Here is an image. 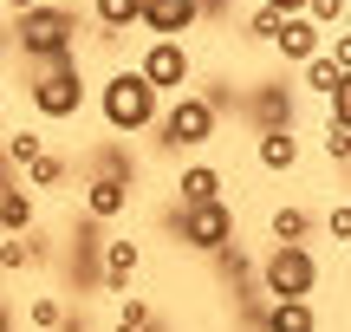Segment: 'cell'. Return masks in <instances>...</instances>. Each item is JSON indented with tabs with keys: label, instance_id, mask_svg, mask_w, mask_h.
<instances>
[{
	"label": "cell",
	"instance_id": "obj_14",
	"mask_svg": "<svg viewBox=\"0 0 351 332\" xmlns=\"http://www.w3.org/2000/svg\"><path fill=\"white\" fill-rule=\"evenodd\" d=\"M254 124L261 130H293V91L287 85H261L254 91Z\"/></svg>",
	"mask_w": 351,
	"mask_h": 332
},
{
	"label": "cell",
	"instance_id": "obj_9",
	"mask_svg": "<svg viewBox=\"0 0 351 332\" xmlns=\"http://www.w3.org/2000/svg\"><path fill=\"white\" fill-rule=\"evenodd\" d=\"M137 20L150 26L156 39H182L189 26L202 20V7H195V0H143V7H137Z\"/></svg>",
	"mask_w": 351,
	"mask_h": 332
},
{
	"label": "cell",
	"instance_id": "obj_25",
	"mask_svg": "<svg viewBox=\"0 0 351 332\" xmlns=\"http://www.w3.org/2000/svg\"><path fill=\"white\" fill-rule=\"evenodd\" d=\"M26 320H33L39 332H59V326H65V300H59V294H39V300H33V313H26Z\"/></svg>",
	"mask_w": 351,
	"mask_h": 332
},
{
	"label": "cell",
	"instance_id": "obj_28",
	"mask_svg": "<svg viewBox=\"0 0 351 332\" xmlns=\"http://www.w3.org/2000/svg\"><path fill=\"white\" fill-rule=\"evenodd\" d=\"M326 59L339 65V72H351V39H345V33H332V52H326Z\"/></svg>",
	"mask_w": 351,
	"mask_h": 332
},
{
	"label": "cell",
	"instance_id": "obj_21",
	"mask_svg": "<svg viewBox=\"0 0 351 332\" xmlns=\"http://www.w3.org/2000/svg\"><path fill=\"white\" fill-rule=\"evenodd\" d=\"M306 228H313V215H306V209H274V241H280V248H300Z\"/></svg>",
	"mask_w": 351,
	"mask_h": 332
},
{
	"label": "cell",
	"instance_id": "obj_5",
	"mask_svg": "<svg viewBox=\"0 0 351 332\" xmlns=\"http://www.w3.org/2000/svg\"><path fill=\"white\" fill-rule=\"evenodd\" d=\"M169 228H176L182 248L215 254V248L234 241V209H228V195H221V202H195V209H169Z\"/></svg>",
	"mask_w": 351,
	"mask_h": 332
},
{
	"label": "cell",
	"instance_id": "obj_24",
	"mask_svg": "<svg viewBox=\"0 0 351 332\" xmlns=\"http://www.w3.org/2000/svg\"><path fill=\"white\" fill-rule=\"evenodd\" d=\"M26 182H33V189H52V182H65V156L39 150L33 163H26Z\"/></svg>",
	"mask_w": 351,
	"mask_h": 332
},
{
	"label": "cell",
	"instance_id": "obj_22",
	"mask_svg": "<svg viewBox=\"0 0 351 332\" xmlns=\"http://www.w3.org/2000/svg\"><path fill=\"white\" fill-rule=\"evenodd\" d=\"M91 13H98L104 33H124V26H137V0H91Z\"/></svg>",
	"mask_w": 351,
	"mask_h": 332
},
{
	"label": "cell",
	"instance_id": "obj_19",
	"mask_svg": "<svg viewBox=\"0 0 351 332\" xmlns=\"http://www.w3.org/2000/svg\"><path fill=\"white\" fill-rule=\"evenodd\" d=\"M306 85L326 91V98H339V91H351V72H339L326 52H313V59H306Z\"/></svg>",
	"mask_w": 351,
	"mask_h": 332
},
{
	"label": "cell",
	"instance_id": "obj_18",
	"mask_svg": "<svg viewBox=\"0 0 351 332\" xmlns=\"http://www.w3.org/2000/svg\"><path fill=\"white\" fill-rule=\"evenodd\" d=\"M26 228H33V195L0 189V235H26Z\"/></svg>",
	"mask_w": 351,
	"mask_h": 332
},
{
	"label": "cell",
	"instance_id": "obj_11",
	"mask_svg": "<svg viewBox=\"0 0 351 332\" xmlns=\"http://www.w3.org/2000/svg\"><path fill=\"white\" fill-rule=\"evenodd\" d=\"M228 176L215 163H189L182 176H176V209H195V202H221Z\"/></svg>",
	"mask_w": 351,
	"mask_h": 332
},
{
	"label": "cell",
	"instance_id": "obj_30",
	"mask_svg": "<svg viewBox=\"0 0 351 332\" xmlns=\"http://www.w3.org/2000/svg\"><path fill=\"white\" fill-rule=\"evenodd\" d=\"M261 7H274V13H300L306 0H261Z\"/></svg>",
	"mask_w": 351,
	"mask_h": 332
},
{
	"label": "cell",
	"instance_id": "obj_27",
	"mask_svg": "<svg viewBox=\"0 0 351 332\" xmlns=\"http://www.w3.org/2000/svg\"><path fill=\"white\" fill-rule=\"evenodd\" d=\"M326 156H332V163H345V156H351V130L345 124H326Z\"/></svg>",
	"mask_w": 351,
	"mask_h": 332
},
{
	"label": "cell",
	"instance_id": "obj_7",
	"mask_svg": "<svg viewBox=\"0 0 351 332\" xmlns=\"http://www.w3.org/2000/svg\"><path fill=\"white\" fill-rule=\"evenodd\" d=\"M137 78L156 91V98H163V91H176V85H189V52H182V39H150V52H143Z\"/></svg>",
	"mask_w": 351,
	"mask_h": 332
},
{
	"label": "cell",
	"instance_id": "obj_23",
	"mask_svg": "<svg viewBox=\"0 0 351 332\" xmlns=\"http://www.w3.org/2000/svg\"><path fill=\"white\" fill-rule=\"evenodd\" d=\"M300 13L319 26V33H345V0H306Z\"/></svg>",
	"mask_w": 351,
	"mask_h": 332
},
{
	"label": "cell",
	"instance_id": "obj_29",
	"mask_svg": "<svg viewBox=\"0 0 351 332\" xmlns=\"http://www.w3.org/2000/svg\"><path fill=\"white\" fill-rule=\"evenodd\" d=\"M332 235H339V241L351 235V209H345V202H332Z\"/></svg>",
	"mask_w": 351,
	"mask_h": 332
},
{
	"label": "cell",
	"instance_id": "obj_8",
	"mask_svg": "<svg viewBox=\"0 0 351 332\" xmlns=\"http://www.w3.org/2000/svg\"><path fill=\"white\" fill-rule=\"evenodd\" d=\"M137 268H143L137 241H124V235H117V241H98V287L104 294H130V274Z\"/></svg>",
	"mask_w": 351,
	"mask_h": 332
},
{
	"label": "cell",
	"instance_id": "obj_12",
	"mask_svg": "<svg viewBox=\"0 0 351 332\" xmlns=\"http://www.w3.org/2000/svg\"><path fill=\"white\" fill-rule=\"evenodd\" d=\"M261 332H319V313H313V300H267Z\"/></svg>",
	"mask_w": 351,
	"mask_h": 332
},
{
	"label": "cell",
	"instance_id": "obj_13",
	"mask_svg": "<svg viewBox=\"0 0 351 332\" xmlns=\"http://www.w3.org/2000/svg\"><path fill=\"white\" fill-rule=\"evenodd\" d=\"M319 39H326V33H319L306 13H287V20H280V33H274V46L287 52V59H300V65H306V59L319 52Z\"/></svg>",
	"mask_w": 351,
	"mask_h": 332
},
{
	"label": "cell",
	"instance_id": "obj_31",
	"mask_svg": "<svg viewBox=\"0 0 351 332\" xmlns=\"http://www.w3.org/2000/svg\"><path fill=\"white\" fill-rule=\"evenodd\" d=\"M0 7H13V13H26V7H39V0H0Z\"/></svg>",
	"mask_w": 351,
	"mask_h": 332
},
{
	"label": "cell",
	"instance_id": "obj_10",
	"mask_svg": "<svg viewBox=\"0 0 351 332\" xmlns=\"http://www.w3.org/2000/svg\"><path fill=\"white\" fill-rule=\"evenodd\" d=\"M130 209V182L124 176H91L85 182V222H117Z\"/></svg>",
	"mask_w": 351,
	"mask_h": 332
},
{
	"label": "cell",
	"instance_id": "obj_32",
	"mask_svg": "<svg viewBox=\"0 0 351 332\" xmlns=\"http://www.w3.org/2000/svg\"><path fill=\"white\" fill-rule=\"evenodd\" d=\"M0 332H13V313H7V300H0Z\"/></svg>",
	"mask_w": 351,
	"mask_h": 332
},
{
	"label": "cell",
	"instance_id": "obj_33",
	"mask_svg": "<svg viewBox=\"0 0 351 332\" xmlns=\"http://www.w3.org/2000/svg\"><path fill=\"white\" fill-rule=\"evenodd\" d=\"M0 137H7V111H0Z\"/></svg>",
	"mask_w": 351,
	"mask_h": 332
},
{
	"label": "cell",
	"instance_id": "obj_3",
	"mask_svg": "<svg viewBox=\"0 0 351 332\" xmlns=\"http://www.w3.org/2000/svg\"><path fill=\"white\" fill-rule=\"evenodd\" d=\"M215 124H221L215 98L176 91V104H169V111H156V143H163V150H202V143L215 137Z\"/></svg>",
	"mask_w": 351,
	"mask_h": 332
},
{
	"label": "cell",
	"instance_id": "obj_15",
	"mask_svg": "<svg viewBox=\"0 0 351 332\" xmlns=\"http://www.w3.org/2000/svg\"><path fill=\"white\" fill-rule=\"evenodd\" d=\"M39 261H46V235H7V241H0V274H20V268H39Z\"/></svg>",
	"mask_w": 351,
	"mask_h": 332
},
{
	"label": "cell",
	"instance_id": "obj_6",
	"mask_svg": "<svg viewBox=\"0 0 351 332\" xmlns=\"http://www.w3.org/2000/svg\"><path fill=\"white\" fill-rule=\"evenodd\" d=\"M254 287H261L267 300H306L319 287V261L306 254V248H274V254L261 261V274H254Z\"/></svg>",
	"mask_w": 351,
	"mask_h": 332
},
{
	"label": "cell",
	"instance_id": "obj_26",
	"mask_svg": "<svg viewBox=\"0 0 351 332\" xmlns=\"http://www.w3.org/2000/svg\"><path fill=\"white\" fill-rule=\"evenodd\" d=\"M280 20H287V13L261 7V13H254V20H247V39H274V33H280Z\"/></svg>",
	"mask_w": 351,
	"mask_h": 332
},
{
	"label": "cell",
	"instance_id": "obj_16",
	"mask_svg": "<svg viewBox=\"0 0 351 332\" xmlns=\"http://www.w3.org/2000/svg\"><path fill=\"white\" fill-rule=\"evenodd\" d=\"M254 156H261V169H293L300 163V137H293V130H261V143H254Z\"/></svg>",
	"mask_w": 351,
	"mask_h": 332
},
{
	"label": "cell",
	"instance_id": "obj_1",
	"mask_svg": "<svg viewBox=\"0 0 351 332\" xmlns=\"http://www.w3.org/2000/svg\"><path fill=\"white\" fill-rule=\"evenodd\" d=\"M13 39H20V59H33V65H46V59H72V39H78V7L39 0V7H26V13H20Z\"/></svg>",
	"mask_w": 351,
	"mask_h": 332
},
{
	"label": "cell",
	"instance_id": "obj_17",
	"mask_svg": "<svg viewBox=\"0 0 351 332\" xmlns=\"http://www.w3.org/2000/svg\"><path fill=\"white\" fill-rule=\"evenodd\" d=\"M39 150H46V137H39V130H7V137H0V163H7V169H26Z\"/></svg>",
	"mask_w": 351,
	"mask_h": 332
},
{
	"label": "cell",
	"instance_id": "obj_4",
	"mask_svg": "<svg viewBox=\"0 0 351 332\" xmlns=\"http://www.w3.org/2000/svg\"><path fill=\"white\" fill-rule=\"evenodd\" d=\"M33 111L39 117H78V111H85V72H78V52H72V59H46V65H39Z\"/></svg>",
	"mask_w": 351,
	"mask_h": 332
},
{
	"label": "cell",
	"instance_id": "obj_20",
	"mask_svg": "<svg viewBox=\"0 0 351 332\" xmlns=\"http://www.w3.org/2000/svg\"><path fill=\"white\" fill-rule=\"evenodd\" d=\"M111 332H169V326L150 313V300H124V313L111 320Z\"/></svg>",
	"mask_w": 351,
	"mask_h": 332
},
{
	"label": "cell",
	"instance_id": "obj_2",
	"mask_svg": "<svg viewBox=\"0 0 351 332\" xmlns=\"http://www.w3.org/2000/svg\"><path fill=\"white\" fill-rule=\"evenodd\" d=\"M98 111H104V124H111V130H124V137H130V130H150L156 124V91L143 85L137 65H130V72H111L98 85Z\"/></svg>",
	"mask_w": 351,
	"mask_h": 332
}]
</instances>
